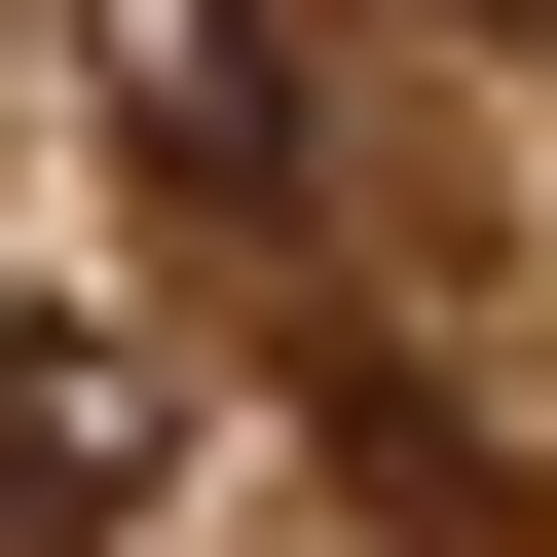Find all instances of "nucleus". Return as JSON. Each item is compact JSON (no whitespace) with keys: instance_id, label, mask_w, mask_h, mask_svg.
Masks as SVG:
<instances>
[{"instance_id":"f257e3e1","label":"nucleus","mask_w":557,"mask_h":557,"mask_svg":"<svg viewBox=\"0 0 557 557\" xmlns=\"http://www.w3.org/2000/svg\"><path fill=\"white\" fill-rule=\"evenodd\" d=\"M149 335H75V298H0V520H149Z\"/></svg>"},{"instance_id":"f03ea898","label":"nucleus","mask_w":557,"mask_h":557,"mask_svg":"<svg viewBox=\"0 0 557 557\" xmlns=\"http://www.w3.org/2000/svg\"><path fill=\"white\" fill-rule=\"evenodd\" d=\"M112 112L186 186H260V149H298V38H260V0H112Z\"/></svg>"}]
</instances>
